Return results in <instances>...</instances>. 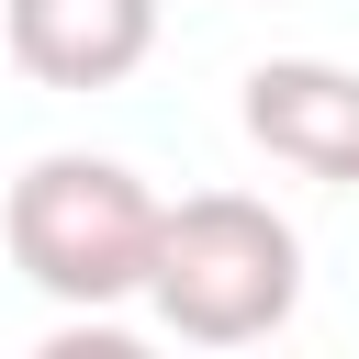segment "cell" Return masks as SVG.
I'll return each instance as SVG.
<instances>
[{"mask_svg":"<svg viewBox=\"0 0 359 359\" xmlns=\"http://www.w3.org/2000/svg\"><path fill=\"white\" fill-rule=\"evenodd\" d=\"M0 45L34 90H123L157 56V0H0Z\"/></svg>","mask_w":359,"mask_h":359,"instance_id":"cell-4","label":"cell"},{"mask_svg":"<svg viewBox=\"0 0 359 359\" xmlns=\"http://www.w3.org/2000/svg\"><path fill=\"white\" fill-rule=\"evenodd\" d=\"M135 303H157L180 348H258L303 314V236L258 191H191L157 213V258Z\"/></svg>","mask_w":359,"mask_h":359,"instance_id":"cell-1","label":"cell"},{"mask_svg":"<svg viewBox=\"0 0 359 359\" xmlns=\"http://www.w3.org/2000/svg\"><path fill=\"white\" fill-rule=\"evenodd\" d=\"M236 123H247V146L269 168L359 191V67H337V56H258L247 90H236Z\"/></svg>","mask_w":359,"mask_h":359,"instance_id":"cell-3","label":"cell"},{"mask_svg":"<svg viewBox=\"0 0 359 359\" xmlns=\"http://www.w3.org/2000/svg\"><path fill=\"white\" fill-rule=\"evenodd\" d=\"M157 191L123 168V157H90V146H56L11 180L0 202V247L11 269L56 303V314H112L146 292V258H157Z\"/></svg>","mask_w":359,"mask_h":359,"instance_id":"cell-2","label":"cell"}]
</instances>
